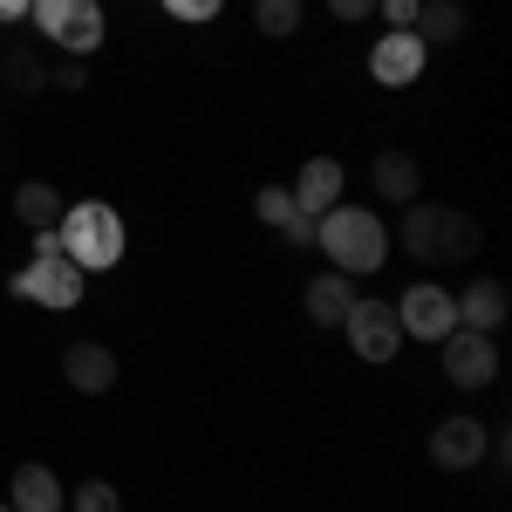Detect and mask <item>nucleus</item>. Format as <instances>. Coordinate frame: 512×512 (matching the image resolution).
Returning a JSON list of instances; mask_svg holds the SVG:
<instances>
[{
    "label": "nucleus",
    "mask_w": 512,
    "mask_h": 512,
    "mask_svg": "<svg viewBox=\"0 0 512 512\" xmlns=\"http://www.w3.org/2000/svg\"><path fill=\"white\" fill-rule=\"evenodd\" d=\"M48 89H89V69L69 55V62H55V82H48Z\"/></svg>",
    "instance_id": "obj_25"
},
{
    "label": "nucleus",
    "mask_w": 512,
    "mask_h": 512,
    "mask_svg": "<svg viewBox=\"0 0 512 512\" xmlns=\"http://www.w3.org/2000/svg\"><path fill=\"white\" fill-rule=\"evenodd\" d=\"M417 7H424V0H376V14H383L390 28H417Z\"/></svg>",
    "instance_id": "obj_24"
},
{
    "label": "nucleus",
    "mask_w": 512,
    "mask_h": 512,
    "mask_svg": "<svg viewBox=\"0 0 512 512\" xmlns=\"http://www.w3.org/2000/svg\"><path fill=\"white\" fill-rule=\"evenodd\" d=\"M253 219L280 233V226L294 219V192H287V185H260V192H253Z\"/></svg>",
    "instance_id": "obj_21"
},
{
    "label": "nucleus",
    "mask_w": 512,
    "mask_h": 512,
    "mask_svg": "<svg viewBox=\"0 0 512 512\" xmlns=\"http://www.w3.org/2000/svg\"><path fill=\"white\" fill-rule=\"evenodd\" d=\"M396 239H403V253H410V260L458 267V260H472L478 246H485V226H478L472 212H458V205H424V198H410Z\"/></svg>",
    "instance_id": "obj_1"
},
{
    "label": "nucleus",
    "mask_w": 512,
    "mask_h": 512,
    "mask_svg": "<svg viewBox=\"0 0 512 512\" xmlns=\"http://www.w3.org/2000/svg\"><path fill=\"white\" fill-rule=\"evenodd\" d=\"M437 349H444V383H451V390H492V383H499V342H492V335L451 328Z\"/></svg>",
    "instance_id": "obj_7"
},
{
    "label": "nucleus",
    "mask_w": 512,
    "mask_h": 512,
    "mask_svg": "<svg viewBox=\"0 0 512 512\" xmlns=\"http://www.w3.org/2000/svg\"><path fill=\"white\" fill-rule=\"evenodd\" d=\"M328 14H335V21H369L376 0H328Z\"/></svg>",
    "instance_id": "obj_27"
},
{
    "label": "nucleus",
    "mask_w": 512,
    "mask_h": 512,
    "mask_svg": "<svg viewBox=\"0 0 512 512\" xmlns=\"http://www.w3.org/2000/svg\"><path fill=\"white\" fill-rule=\"evenodd\" d=\"M62 212H69V198L55 192V185H41V178L14 192V219H21L28 233H48V226H62Z\"/></svg>",
    "instance_id": "obj_18"
},
{
    "label": "nucleus",
    "mask_w": 512,
    "mask_h": 512,
    "mask_svg": "<svg viewBox=\"0 0 512 512\" xmlns=\"http://www.w3.org/2000/svg\"><path fill=\"white\" fill-rule=\"evenodd\" d=\"M28 14H35V28H41V41H55L62 55H96L103 48V7L96 0H28Z\"/></svg>",
    "instance_id": "obj_4"
},
{
    "label": "nucleus",
    "mask_w": 512,
    "mask_h": 512,
    "mask_svg": "<svg viewBox=\"0 0 512 512\" xmlns=\"http://www.w3.org/2000/svg\"><path fill=\"white\" fill-rule=\"evenodd\" d=\"M410 35L424 41V48H437V41H465V7H458V0H424Z\"/></svg>",
    "instance_id": "obj_19"
},
{
    "label": "nucleus",
    "mask_w": 512,
    "mask_h": 512,
    "mask_svg": "<svg viewBox=\"0 0 512 512\" xmlns=\"http://www.w3.org/2000/svg\"><path fill=\"white\" fill-rule=\"evenodd\" d=\"M458 301V328H472V335H499L512 315V287L506 280H472L465 294H451Z\"/></svg>",
    "instance_id": "obj_12"
},
{
    "label": "nucleus",
    "mask_w": 512,
    "mask_h": 512,
    "mask_svg": "<svg viewBox=\"0 0 512 512\" xmlns=\"http://www.w3.org/2000/svg\"><path fill=\"white\" fill-rule=\"evenodd\" d=\"M14 21H28V0H0V28H14Z\"/></svg>",
    "instance_id": "obj_28"
},
{
    "label": "nucleus",
    "mask_w": 512,
    "mask_h": 512,
    "mask_svg": "<svg viewBox=\"0 0 512 512\" xmlns=\"http://www.w3.org/2000/svg\"><path fill=\"white\" fill-rule=\"evenodd\" d=\"M0 512H14V506H0Z\"/></svg>",
    "instance_id": "obj_29"
},
{
    "label": "nucleus",
    "mask_w": 512,
    "mask_h": 512,
    "mask_svg": "<svg viewBox=\"0 0 512 512\" xmlns=\"http://www.w3.org/2000/svg\"><path fill=\"white\" fill-rule=\"evenodd\" d=\"M342 185H349V171H342L335 158H308L301 171H294V185H287V192H294V212L321 219L328 205H342Z\"/></svg>",
    "instance_id": "obj_13"
},
{
    "label": "nucleus",
    "mask_w": 512,
    "mask_h": 512,
    "mask_svg": "<svg viewBox=\"0 0 512 512\" xmlns=\"http://www.w3.org/2000/svg\"><path fill=\"white\" fill-rule=\"evenodd\" d=\"M164 14H171V21H219V14H226V0H164Z\"/></svg>",
    "instance_id": "obj_23"
},
{
    "label": "nucleus",
    "mask_w": 512,
    "mask_h": 512,
    "mask_svg": "<svg viewBox=\"0 0 512 512\" xmlns=\"http://www.w3.org/2000/svg\"><path fill=\"white\" fill-rule=\"evenodd\" d=\"M69 512H123V492L110 485V478H89V485H76Z\"/></svg>",
    "instance_id": "obj_22"
},
{
    "label": "nucleus",
    "mask_w": 512,
    "mask_h": 512,
    "mask_svg": "<svg viewBox=\"0 0 512 512\" xmlns=\"http://www.w3.org/2000/svg\"><path fill=\"white\" fill-rule=\"evenodd\" d=\"M396 321H403V342L417 335V342H444L451 328H458V301H451V287H437V280H410L403 287V301H390Z\"/></svg>",
    "instance_id": "obj_6"
},
{
    "label": "nucleus",
    "mask_w": 512,
    "mask_h": 512,
    "mask_svg": "<svg viewBox=\"0 0 512 512\" xmlns=\"http://www.w3.org/2000/svg\"><path fill=\"white\" fill-rule=\"evenodd\" d=\"M253 28L274 35V41H287L294 28H301V0H253Z\"/></svg>",
    "instance_id": "obj_20"
},
{
    "label": "nucleus",
    "mask_w": 512,
    "mask_h": 512,
    "mask_svg": "<svg viewBox=\"0 0 512 512\" xmlns=\"http://www.w3.org/2000/svg\"><path fill=\"white\" fill-rule=\"evenodd\" d=\"M342 335L362 362H396V349H403V321H396L390 301H355L342 315Z\"/></svg>",
    "instance_id": "obj_8"
},
{
    "label": "nucleus",
    "mask_w": 512,
    "mask_h": 512,
    "mask_svg": "<svg viewBox=\"0 0 512 512\" xmlns=\"http://www.w3.org/2000/svg\"><path fill=\"white\" fill-rule=\"evenodd\" d=\"M7 294H14V301H35V308H55V315H62V308H76V301H82V267H76V260H62V253H48V260H28L21 274L7 280Z\"/></svg>",
    "instance_id": "obj_5"
},
{
    "label": "nucleus",
    "mask_w": 512,
    "mask_h": 512,
    "mask_svg": "<svg viewBox=\"0 0 512 512\" xmlns=\"http://www.w3.org/2000/svg\"><path fill=\"white\" fill-rule=\"evenodd\" d=\"M62 260H76L82 274H110L123 260V246H130V233H123L117 205H103V198H82V205H69L62 212Z\"/></svg>",
    "instance_id": "obj_3"
},
{
    "label": "nucleus",
    "mask_w": 512,
    "mask_h": 512,
    "mask_svg": "<svg viewBox=\"0 0 512 512\" xmlns=\"http://www.w3.org/2000/svg\"><path fill=\"white\" fill-rule=\"evenodd\" d=\"M7 506L14 512H62L69 492H62V478L48 472V465H21V472L7 478Z\"/></svg>",
    "instance_id": "obj_15"
},
{
    "label": "nucleus",
    "mask_w": 512,
    "mask_h": 512,
    "mask_svg": "<svg viewBox=\"0 0 512 512\" xmlns=\"http://www.w3.org/2000/svg\"><path fill=\"white\" fill-rule=\"evenodd\" d=\"M117 349H103V342H69L62 349V383L82 396H103V390H117Z\"/></svg>",
    "instance_id": "obj_11"
},
{
    "label": "nucleus",
    "mask_w": 512,
    "mask_h": 512,
    "mask_svg": "<svg viewBox=\"0 0 512 512\" xmlns=\"http://www.w3.org/2000/svg\"><path fill=\"white\" fill-rule=\"evenodd\" d=\"M369 185L390 205H410V198H424V164H417V151H383L369 164Z\"/></svg>",
    "instance_id": "obj_14"
},
{
    "label": "nucleus",
    "mask_w": 512,
    "mask_h": 512,
    "mask_svg": "<svg viewBox=\"0 0 512 512\" xmlns=\"http://www.w3.org/2000/svg\"><path fill=\"white\" fill-rule=\"evenodd\" d=\"M431 465L437 472H478V465H485V424H478V417H437Z\"/></svg>",
    "instance_id": "obj_10"
},
{
    "label": "nucleus",
    "mask_w": 512,
    "mask_h": 512,
    "mask_svg": "<svg viewBox=\"0 0 512 512\" xmlns=\"http://www.w3.org/2000/svg\"><path fill=\"white\" fill-rule=\"evenodd\" d=\"M0 82H7V89H21V96H35V89L55 82V62H41L28 41H7V55H0Z\"/></svg>",
    "instance_id": "obj_17"
},
{
    "label": "nucleus",
    "mask_w": 512,
    "mask_h": 512,
    "mask_svg": "<svg viewBox=\"0 0 512 512\" xmlns=\"http://www.w3.org/2000/svg\"><path fill=\"white\" fill-rule=\"evenodd\" d=\"M431 69V48L410 35V28H390V35L369 48V76L383 82V89H403V82H417Z\"/></svg>",
    "instance_id": "obj_9"
},
{
    "label": "nucleus",
    "mask_w": 512,
    "mask_h": 512,
    "mask_svg": "<svg viewBox=\"0 0 512 512\" xmlns=\"http://www.w3.org/2000/svg\"><path fill=\"white\" fill-rule=\"evenodd\" d=\"M315 246L328 253V267L349 274V280L390 267V226H383L369 205H328L315 219Z\"/></svg>",
    "instance_id": "obj_2"
},
{
    "label": "nucleus",
    "mask_w": 512,
    "mask_h": 512,
    "mask_svg": "<svg viewBox=\"0 0 512 512\" xmlns=\"http://www.w3.org/2000/svg\"><path fill=\"white\" fill-rule=\"evenodd\" d=\"M280 239H287V246H315V219H308V212H294V219L280 226Z\"/></svg>",
    "instance_id": "obj_26"
},
{
    "label": "nucleus",
    "mask_w": 512,
    "mask_h": 512,
    "mask_svg": "<svg viewBox=\"0 0 512 512\" xmlns=\"http://www.w3.org/2000/svg\"><path fill=\"white\" fill-rule=\"evenodd\" d=\"M301 301H308V321H315V328H342V315L355 308V280L328 267V274L308 280V294H301Z\"/></svg>",
    "instance_id": "obj_16"
}]
</instances>
